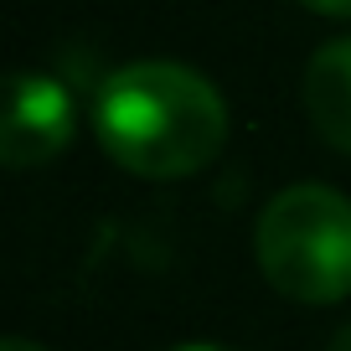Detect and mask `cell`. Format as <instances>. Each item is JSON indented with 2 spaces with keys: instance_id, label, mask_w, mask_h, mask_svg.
<instances>
[{
  "instance_id": "6da1fadb",
  "label": "cell",
  "mask_w": 351,
  "mask_h": 351,
  "mask_svg": "<svg viewBox=\"0 0 351 351\" xmlns=\"http://www.w3.org/2000/svg\"><path fill=\"white\" fill-rule=\"evenodd\" d=\"M104 155L145 181L207 171L228 145V104L186 62H130L104 77L93 99Z\"/></svg>"
},
{
  "instance_id": "7a4b0ae2",
  "label": "cell",
  "mask_w": 351,
  "mask_h": 351,
  "mask_svg": "<svg viewBox=\"0 0 351 351\" xmlns=\"http://www.w3.org/2000/svg\"><path fill=\"white\" fill-rule=\"evenodd\" d=\"M263 279L300 305H336L351 295V202L336 186H285L253 228Z\"/></svg>"
},
{
  "instance_id": "3957f363",
  "label": "cell",
  "mask_w": 351,
  "mask_h": 351,
  "mask_svg": "<svg viewBox=\"0 0 351 351\" xmlns=\"http://www.w3.org/2000/svg\"><path fill=\"white\" fill-rule=\"evenodd\" d=\"M73 93L47 73H16L11 104H5V130H0V160L11 171L47 165L67 150L73 140Z\"/></svg>"
},
{
  "instance_id": "277c9868",
  "label": "cell",
  "mask_w": 351,
  "mask_h": 351,
  "mask_svg": "<svg viewBox=\"0 0 351 351\" xmlns=\"http://www.w3.org/2000/svg\"><path fill=\"white\" fill-rule=\"evenodd\" d=\"M305 114L330 150L351 155V36L326 42L305 67Z\"/></svg>"
},
{
  "instance_id": "5b68a950",
  "label": "cell",
  "mask_w": 351,
  "mask_h": 351,
  "mask_svg": "<svg viewBox=\"0 0 351 351\" xmlns=\"http://www.w3.org/2000/svg\"><path fill=\"white\" fill-rule=\"evenodd\" d=\"M305 11L315 16H336V21H351V0H300Z\"/></svg>"
},
{
  "instance_id": "8992f818",
  "label": "cell",
  "mask_w": 351,
  "mask_h": 351,
  "mask_svg": "<svg viewBox=\"0 0 351 351\" xmlns=\"http://www.w3.org/2000/svg\"><path fill=\"white\" fill-rule=\"evenodd\" d=\"M326 351H351V320L336 330V336H330V346H326Z\"/></svg>"
},
{
  "instance_id": "52a82bcc",
  "label": "cell",
  "mask_w": 351,
  "mask_h": 351,
  "mask_svg": "<svg viewBox=\"0 0 351 351\" xmlns=\"http://www.w3.org/2000/svg\"><path fill=\"white\" fill-rule=\"evenodd\" d=\"M0 351H42V346H36V341H26V336H11Z\"/></svg>"
},
{
  "instance_id": "ba28073f",
  "label": "cell",
  "mask_w": 351,
  "mask_h": 351,
  "mask_svg": "<svg viewBox=\"0 0 351 351\" xmlns=\"http://www.w3.org/2000/svg\"><path fill=\"white\" fill-rule=\"evenodd\" d=\"M176 351H228V346H212V341H191V346H176Z\"/></svg>"
}]
</instances>
